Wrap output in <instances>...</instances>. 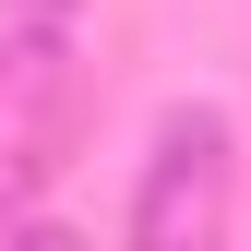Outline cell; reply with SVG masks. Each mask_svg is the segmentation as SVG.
Segmentation results:
<instances>
[{
	"label": "cell",
	"mask_w": 251,
	"mask_h": 251,
	"mask_svg": "<svg viewBox=\"0 0 251 251\" xmlns=\"http://www.w3.org/2000/svg\"><path fill=\"white\" fill-rule=\"evenodd\" d=\"M239 215V132L227 108H179L132 179V251H227Z\"/></svg>",
	"instance_id": "6da1fadb"
},
{
	"label": "cell",
	"mask_w": 251,
	"mask_h": 251,
	"mask_svg": "<svg viewBox=\"0 0 251 251\" xmlns=\"http://www.w3.org/2000/svg\"><path fill=\"white\" fill-rule=\"evenodd\" d=\"M0 251H96V239H84V227H48V215H36V227H12Z\"/></svg>",
	"instance_id": "7a4b0ae2"
}]
</instances>
